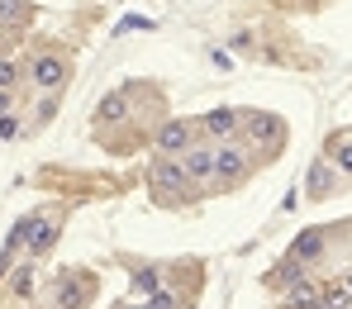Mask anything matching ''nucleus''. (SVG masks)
Returning a JSON list of instances; mask_svg holds the SVG:
<instances>
[{
	"instance_id": "17",
	"label": "nucleus",
	"mask_w": 352,
	"mask_h": 309,
	"mask_svg": "<svg viewBox=\"0 0 352 309\" xmlns=\"http://www.w3.org/2000/svg\"><path fill=\"white\" fill-rule=\"evenodd\" d=\"M133 286L153 295V290H157V266H148V271H138V276H133Z\"/></svg>"
},
{
	"instance_id": "18",
	"label": "nucleus",
	"mask_w": 352,
	"mask_h": 309,
	"mask_svg": "<svg viewBox=\"0 0 352 309\" xmlns=\"http://www.w3.org/2000/svg\"><path fill=\"white\" fill-rule=\"evenodd\" d=\"M19 133V119L14 115H0V138H14Z\"/></svg>"
},
{
	"instance_id": "2",
	"label": "nucleus",
	"mask_w": 352,
	"mask_h": 309,
	"mask_svg": "<svg viewBox=\"0 0 352 309\" xmlns=\"http://www.w3.org/2000/svg\"><path fill=\"white\" fill-rule=\"evenodd\" d=\"M248 172H252V162H248V152L243 148H234V143H224V148H214V181L224 185H238L248 181Z\"/></svg>"
},
{
	"instance_id": "19",
	"label": "nucleus",
	"mask_w": 352,
	"mask_h": 309,
	"mask_svg": "<svg viewBox=\"0 0 352 309\" xmlns=\"http://www.w3.org/2000/svg\"><path fill=\"white\" fill-rule=\"evenodd\" d=\"M10 86H14V67H10V62H0V91H10Z\"/></svg>"
},
{
	"instance_id": "7",
	"label": "nucleus",
	"mask_w": 352,
	"mask_h": 309,
	"mask_svg": "<svg viewBox=\"0 0 352 309\" xmlns=\"http://www.w3.org/2000/svg\"><path fill=\"white\" fill-rule=\"evenodd\" d=\"M200 128H205V133H214V138H234L238 128H243V115H238V110H224V105H219V110H210V115L200 119Z\"/></svg>"
},
{
	"instance_id": "6",
	"label": "nucleus",
	"mask_w": 352,
	"mask_h": 309,
	"mask_svg": "<svg viewBox=\"0 0 352 309\" xmlns=\"http://www.w3.org/2000/svg\"><path fill=\"white\" fill-rule=\"evenodd\" d=\"M305 190H309V200L333 195V190H338V167H333L329 157H319V162L309 167V176H305Z\"/></svg>"
},
{
	"instance_id": "1",
	"label": "nucleus",
	"mask_w": 352,
	"mask_h": 309,
	"mask_svg": "<svg viewBox=\"0 0 352 309\" xmlns=\"http://www.w3.org/2000/svg\"><path fill=\"white\" fill-rule=\"evenodd\" d=\"M67 76H72V67H67L62 53H38V58L29 62V81H34L38 91H48V95H58Z\"/></svg>"
},
{
	"instance_id": "20",
	"label": "nucleus",
	"mask_w": 352,
	"mask_h": 309,
	"mask_svg": "<svg viewBox=\"0 0 352 309\" xmlns=\"http://www.w3.org/2000/svg\"><path fill=\"white\" fill-rule=\"evenodd\" d=\"M0 115H10V91H0Z\"/></svg>"
},
{
	"instance_id": "11",
	"label": "nucleus",
	"mask_w": 352,
	"mask_h": 309,
	"mask_svg": "<svg viewBox=\"0 0 352 309\" xmlns=\"http://www.w3.org/2000/svg\"><path fill=\"white\" fill-rule=\"evenodd\" d=\"M324 152H329V162H333V167H338L343 176H352V138H338V133H333Z\"/></svg>"
},
{
	"instance_id": "15",
	"label": "nucleus",
	"mask_w": 352,
	"mask_h": 309,
	"mask_svg": "<svg viewBox=\"0 0 352 309\" xmlns=\"http://www.w3.org/2000/svg\"><path fill=\"white\" fill-rule=\"evenodd\" d=\"M24 19H29V10L19 0H0V24H24Z\"/></svg>"
},
{
	"instance_id": "10",
	"label": "nucleus",
	"mask_w": 352,
	"mask_h": 309,
	"mask_svg": "<svg viewBox=\"0 0 352 309\" xmlns=\"http://www.w3.org/2000/svg\"><path fill=\"white\" fill-rule=\"evenodd\" d=\"M319 252H324V229H309V233H300V238L291 243V257H295V262H314Z\"/></svg>"
},
{
	"instance_id": "13",
	"label": "nucleus",
	"mask_w": 352,
	"mask_h": 309,
	"mask_svg": "<svg viewBox=\"0 0 352 309\" xmlns=\"http://www.w3.org/2000/svg\"><path fill=\"white\" fill-rule=\"evenodd\" d=\"M314 300H319V286L314 281H295L291 286V309H309Z\"/></svg>"
},
{
	"instance_id": "9",
	"label": "nucleus",
	"mask_w": 352,
	"mask_h": 309,
	"mask_svg": "<svg viewBox=\"0 0 352 309\" xmlns=\"http://www.w3.org/2000/svg\"><path fill=\"white\" fill-rule=\"evenodd\" d=\"M186 176L190 181H210L214 176V148H186Z\"/></svg>"
},
{
	"instance_id": "12",
	"label": "nucleus",
	"mask_w": 352,
	"mask_h": 309,
	"mask_svg": "<svg viewBox=\"0 0 352 309\" xmlns=\"http://www.w3.org/2000/svg\"><path fill=\"white\" fill-rule=\"evenodd\" d=\"M124 105H129V100H124V91H115V95H105V100L96 105V115H100L105 124H119V119H124Z\"/></svg>"
},
{
	"instance_id": "16",
	"label": "nucleus",
	"mask_w": 352,
	"mask_h": 309,
	"mask_svg": "<svg viewBox=\"0 0 352 309\" xmlns=\"http://www.w3.org/2000/svg\"><path fill=\"white\" fill-rule=\"evenodd\" d=\"M29 290H34V262H29V266H24V271H19V276H14V295H19V300H24V295H29Z\"/></svg>"
},
{
	"instance_id": "14",
	"label": "nucleus",
	"mask_w": 352,
	"mask_h": 309,
	"mask_svg": "<svg viewBox=\"0 0 352 309\" xmlns=\"http://www.w3.org/2000/svg\"><path fill=\"white\" fill-rule=\"evenodd\" d=\"M348 300H352V290H348V286H338V290H324L309 309H348Z\"/></svg>"
},
{
	"instance_id": "4",
	"label": "nucleus",
	"mask_w": 352,
	"mask_h": 309,
	"mask_svg": "<svg viewBox=\"0 0 352 309\" xmlns=\"http://www.w3.org/2000/svg\"><path fill=\"white\" fill-rule=\"evenodd\" d=\"M148 176H153V185H157V190H167V195H176V190H186V185H190L186 162H172V157H157Z\"/></svg>"
},
{
	"instance_id": "8",
	"label": "nucleus",
	"mask_w": 352,
	"mask_h": 309,
	"mask_svg": "<svg viewBox=\"0 0 352 309\" xmlns=\"http://www.w3.org/2000/svg\"><path fill=\"white\" fill-rule=\"evenodd\" d=\"M243 124H248V133H252L257 143L267 138V143L276 148V143L286 138V128H281V119H276V115H257V110H248V119H243Z\"/></svg>"
},
{
	"instance_id": "3",
	"label": "nucleus",
	"mask_w": 352,
	"mask_h": 309,
	"mask_svg": "<svg viewBox=\"0 0 352 309\" xmlns=\"http://www.w3.org/2000/svg\"><path fill=\"white\" fill-rule=\"evenodd\" d=\"M14 238H19V243H29V252L38 257V252H48V247L58 243V229H53V219H43V214H38V219H24V224L14 229Z\"/></svg>"
},
{
	"instance_id": "5",
	"label": "nucleus",
	"mask_w": 352,
	"mask_h": 309,
	"mask_svg": "<svg viewBox=\"0 0 352 309\" xmlns=\"http://www.w3.org/2000/svg\"><path fill=\"white\" fill-rule=\"evenodd\" d=\"M186 148H190V124L186 119H167L157 128V157H176Z\"/></svg>"
}]
</instances>
